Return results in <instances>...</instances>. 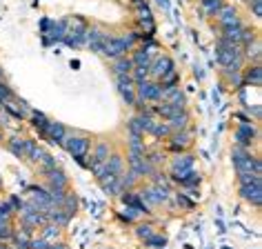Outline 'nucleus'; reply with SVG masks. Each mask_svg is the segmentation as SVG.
Instances as JSON below:
<instances>
[{
	"label": "nucleus",
	"mask_w": 262,
	"mask_h": 249,
	"mask_svg": "<svg viewBox=\"0 0 262 249\" xmlns=\"http://www.w3.org/2000/svg\"><path fill=\"white\" fill-rule=\"evenodd\" d=\"M64 149L78 160L80 167H89V152H91V138L89 136H80V134H67L62 140Z\"/></svg>",
	"instance_id": "obj_1"
},
{
	"label": "nucleus",
	"mask_w": 262,
	"mask_h": 249,
	"mask_svg": "<svg viewBox=\"0 0 262 249\" xmlns=\"http://www.w3.org/2000/svg\"><path fill=\"white\" fill-rule=\"evenodd\" d=\"M215 60H218L220 67H229L233 63L242 60V45H233L225 40V38H218L215 40Z\"/></svg>",
	"instance_id": "obj_2"
},
{
	"label": "nucleus",
	"mask_w": 262,
	"mask_h": 249,
	"mask_svg": "<svg viewBox=\"0 0 262 249\" xmlns=\"http://www.w3.org/2000/svg\"><path fill=\"white\" fill-rule=\"evenodd\" d=\"M231 158H233L235 172H253V174L262 176V162H260L258 156H251V154H249V149L233 147Z\"/></svg>",
	"instance_id": "obj_3"
},
{
	"label": "nucleus",
	"mask_w": 262,
	"mask_h": 249,
	"mask_svg": "<svg viewBox=\"0 0 262 249\" xmlns=\"http://www.w3.org/2000/svg\"><path fill=\"white\" fill-rule=\"evenodd\" d=\"M160 96H162V87H160V82H156V80H142V82H136V105L134 107H142L145 102L149 100H160Z\"/></svg>",
	"instance_id": "obj_4"
},
{
	"label": "nucleus",
	"mask_w": 262,
	"mask_h": 249,
	"mask_svg": "<svg viewBox=\"0 0 262 249\" xmlns=\"http://www.w3.org/2000/svg\"><path fill=\"white\" fill-rule=\"evenodd\" d=\"M235 147H242V149H249L251 147V142L258 138V129H255V125L251 120H245L238 125V129H235Z\"/></svg>",
	"instance_id": "obj_5"
},
{
	"label": "nucleus",
	"mask_w": 262,
	"mask_h": 249,
	"mask_svg": "<svg viewBox=\"0 0 262 249\" xmlns=\"http://www.w3.org/2000/svg\"><path fill=\"white\" fill-rule=\"evenodd\" d=\"M109 34L107 31H102L100 27H87V34H84V43L89 45L91 51H96V54H104V45L109 40Z\"/></svg>",
	"instance_id": "obj_6"
},
{
	"label": "nucleus",
	"mask_w": 262,
	"mask_h": 249,
	"mask_svg": "<svg viewBox=\"0 0 262 249\" xmlns=\"http://www.w3.org/2000/svg\"><path fill=\"white\" fill-rule=\"evenodd\" d=\"M193 162H195V158H193L191 154L180 152V154L171 160V180L178 182L187 172H191V169H193Z\"/></svg>",
	"instance_id": "obj_7"
},
{
	"label": "nucleus",
	"mask_w": 262,
	"mask_h": 249,
	"mask_svg": "<svg viewBox=\"0 0 262 249\" xmlns=\"http://www.w3.org/2000/svg\"><path fill=\"white\" fill-rule=\"evenodd\" d=\"M116 87L120 91L122 100L129 105V107H134L136 105V82L131 80V76H116Z\"/></svg>",
	"instance_id": "obj_8"
},
{
	"label": "nucleus",
	"mask_w": 262,
	"mask_h": 249,
	"mask_svg": "<svg viewBox=\"0 0 262 249\" xmlns=\"http://www.w3.org/2000/svg\"><path fill=\"white\" fill-rule=\"evenodd\" d=\"M140 196H142V200H145L147 205H151V207H154V205H162V202H167L169 198H171V192H169L167 187L151 185V187H147Z\"/></svg>",
	"instance_id": "obj_9"
},
{
	"label": "nucleus",
	"mask_w": 262,
	"mask_h": 249,
	"mask_svg": "<svg viewBox=\"0 0 262 249\" xmlns=\"http://www.w3.org/2000/svg\"><path fill=\"white\" fill-rule=\"evenodd\" d=\"M173 60L169 56H158V58H154L151 65H149V74H151L156 80H162L169 71H173Z\"/></svg>",
	"instance_id": "obj_10"
},
{
	"label": "nucleus",
	"mask_w": 262,
	"mask_h": 249,
	"mask_svg": "<svg viewBox=\"0 0 262 249\" xmlns=\"http://www.w3.org/2000/svg\"><path fill=\"white\" fill-rule=\"evenodd\" d=\"M215 18H218V25H220V29H227V27H238L240 23V18H238V11H235L233 5H222L220 11L215 14Z\"/></svg>",
	"instance_id": "obj_11"
},
{
	"label": "nucleus",
	"mask_w": 262,
	"mask_h": 249,
	"mask_svg": "<svg viewBox=\"0 0 262 249\" xmlns=\"http://www.w3.org/2000/svg\"><path fill=\"white\" fill-rule=\"evenodd\" d=\"M240 196L249 205L260 207L262 205V182H253V185H240Z\"/></svg>",
	"instance_id": "obj_12"
},
{
	"label": "nucleus",
	"mask_w": 262,
	"mask_h": 249,
	"mask_svg": "<svg viewBox=\"0 0 262 249\" xmlns=\"http://www.w3.org/2000/svg\"><path fill=\"white\" fill-rule=\"evenodd\" d=\"M189 145H191V134H189L187 129L169 134V149H171V152L180 154V152H185V149H189Z\"/></svg>",
	"instance_id": "obj_13"
},
{
	"label": "nucleus",
	"mask_w": 262,
	"mask_h": 249,
	"mask_svg": "<svg viewBox=\"0 0 262 249\" xmlns=\"http://www.w3.org/2000/svg\"><path fill=\"white\" fill-rule=\"evenodd\" d=\"M67 23L69 20H60V23H51V27L45 31V45H54V43H60L62 38H64V34H67Z\"/></svg>",
	"instance_id": "obj_14"
},
{
	"label": "nucleus",
	"mask_w": 262,
	"mask_h": 249,
	"mask_svg": "<svg viewBox=\"0 0 262 249\" xmlns=\"http://www.w3.org/2000/svg\"><path fill=\"white\" fill-rule=\"evenodd\" d=\"M136 16H138V25L142 27V34H149V36H151L154 31H156L151 9H149L147 5H142V7H136Z\"/></svg>",
	"instance_id": "obj_15"
},
{
	"label": "nucleus",
	"mask_w": 262,
	"mask_h": 249,
	"mask_svg": "<svg viewBox=\"0 0 262 249\" xmlns=\"http://www.w3.org/2000/svg\"><path fill=\"white\" fill-rule=\"evenodd\" d=\"M120 200H122V205L136 207V209H140L142 214H149V212H151V205H147V202L142 200V196H140V194H134L131 189H129V192H122V194H120Z\"/></svg>",
	"instance_id": "obj_16"
},
{
	"label": "nucleus",
	"mask_w": 262,
	"mask_h": 249,
	"mask_svg": "<svg viewBox=\"0 0 262 249\" xmlns=\"http://www.w3.org/2000/svg\"><path fill=\"white\" fill-rule=\"evenodd\" d=\"M64 136H67V129H64V125H62V122H54V120H49V125H47V132H45V138H47V140L51 142V145H62Z\"/></svg>",
	"instance_id": "obj_17"
},
{
	"label": "nucleus",
	"mask_w": 262,
	"mask_h": 249,
	"mask_svg": "<svg viewBox=\"0 0 262 249\" xmlns=\"http://www.w3.org/2000/svg\"><path fill=\"white\" fill-rule=\"evenodd\" d=\"M162 102H169V105H176L180 109H187V100H185V94L178 89V87H169V89H162V96H160Z\"/></svg>",
	"instance_id": "obj_18"
},
{
	"label": "nucleus",
	"mask_w": 262,
	"mask_h": 249,
	"mask_svg": "<svg viewBox=\"0 0 262 249\" xmlns=\"http://www.w3.org/2000/svg\"><path fill=\"white\" fill-rule=\"evenodd\" d=\"M109 154H111V149H109V142L107 140H100L96 145V149H94V154L89 156V167H94V165H104L107 162V158H109Z\"/></svg>",
	"instance_id": "obj_19"
},
{
	"label": "nucleus",
	"mask_w": 262,
	"mask_h": 249,
	"mask_svg": "<svg viewBox=\"0 0 262 249\" xmlns=\"http://www.w3.org/2000/svg\"><path fill=\"white\" fill-rule=\"evenodd\" d=\"M167 125H169V129L171 132H182V129H187L189 125H191V116L187 114V109L185 111H180V114H176V116H171L169 120H165Z\"/></svg>",
	"instance_id": "obj_20"
},
{
	"label": "nucleus",
	"mask_w": 262,
	"mask_h": 249,
	"mask_svg": "<svg viewBox=\"0 0 262 249\" xmlns=\"http://www.w3.org/2000/svg\"><path fill=\"white\" fill-rule=\"evenodd\" d=\"M260 51H262L260 38H255L253 43H249V45H245V47H242V56H245L249 63H253V65H260Z\"/></svg>",
	"instance_id": "obj_21"
},
{
	"label": "nucleus",
	"mask_w": 262,
	"mask_h": 249,
	"mask_svg": "<svg viewBox=\"0 0 262 249\" xmlns=\"http://www.w3.org/2000/svg\"><path fill=\"white\" fill-rule=\"evenodd\" d=\"M45 176H47L49 187H62V189H67V176H64V172H62L60 167L49 169V172H45Z\"/></svg>",
	"instance_id": "obj_22"
},
{
	"label": "nucleus",
	"mask_w": 262,
	"mask_h": 249,
	"mask_svg": "<svg viewBox=\"0 0 262 249\" xmlns=\"http://www.w3.org/2000/svg\"><path fill=\"white\" fill-rule=\"evenodd\" d=\"M242 82L253 85V87H260V82H262V69H260V65H253V67H249V69L242 71Z\"/></svg>",
	"instance_id": "obj_23"
},
{
	"label": "nucleus",
	"mask_w": 262,
	"mask_h": 249,
	"mask_svg": "<svg viewBox=\"0 0 262 249\" xmlns=\"http://www.w3.org/2000/svg\"><path fill=\"white\" fill-rule=\"evenodd\" d=\"M154 111H156V116L162 118V120H169L171 116L180 114V111H185V109L176 107V105H169V102H160V105H156V107H154Z\"/></svg>",
	"instance_id": "obj_24"
},
{
	"label": "nucleus",
	"mask_w": 262,
	"mask_h": 249,
	"mask_svg": "<svg viewBox=\"0 0 262 249\" xmlns=\"http://www.w3.org/2000/svg\"><path fill=\"white\" fill-rule=\"evenodd\" d=\"M154 60V54H149V51L142 47V49H136L134 56H131V63H134V67H149Z\"/></svg>",
	"instance_id": "obj_25"
},
{
	"label": "nucleus",
	"mask_w": 262,
	"mask_h": 249,
	"mask_svg": "<svg viewBox=\"0 0 262 249\" xmlns=\"http://www.w3.org/2000/svg\"><path fill=\"white\" fill-rule=\"evenodd\" d=\"M131 69H134V63H131V58H127V56L118 58V60L114 63V74L116 76H129Z\"/></svg>",
	"instance_id": "obj_26"
},
{
	"label": "nucleus",
	"mask_w": 262,
	"mask_h": 249,
	"mask_svg": "<svg viewBox=\"0 0 262 249\" xmlns=\"http://www.w3.org/2000/svg\"><path fill=\"white\" fill-rule=\"evenodd\" d=\"M122 165H124L122 156H118V154H109V158H107V174L120 176V174H122Z\"/></svg>",
	"instance_id": "obj_27"
},
{
	"label": "nucleus",
	"mask_w": 262,
	"mask_h": 249,
	"mask_svg": "<svg viewBox=\"0 0 262 249\" xmlns=\"http://www.w3.org/2000/svg\"><path fill=\"white\" fill-rule=\"evenodd\" d=\"M149 134L156 136V138H169V134H171V129H169V125L165 120H154L151 129H149Z\"/></svg>",
	"instance_id": "obj_28"
},
{
	"label": "nucleus",
	"mask_w": 262,
	"mask_h": 249,
	"mask_svg": "<svg viewBox=\"0 0 262 249\" xmlns=\"http://www.w3.org/2000/svg\"><path fill=\"white\" fill-rule=\"evenodd\" d=\"M31 122H34V127L38 129V134L45 138V132H47V125H49V118L45 116V114H40V111H34L31 114Z\"/></svg>",
	"instance_id": "obj_29"
},
{
	"label": "nucleus",
	"mask_w": 262,
	"mask_h": 249,
	"mask_svg": "<svg viewBox=\"0 0 262 249\" xmlns=\"http://www.w3.org/2000/svg\"><path fill=\"white\" fill-rule=\"evenodd\" d=\"M242 29H245L242 25H238V27H227V29H222V36H220V38H225V40L233 43V45H240Z\"/></svg>",
	"instance_id": "obj_30"
},
{
	"label": "nucleus",
	"mask_w": 262,
	"mask_h": 249,
	"mask_svg": "<svg viewBox=\"0 0 262 249\" xmlns=\"http://www.w3.org/2000/svg\"><path fill=\"white\" fill-rule=\"evenodd\" d=\"M200 180H202V176H200L198 172H193V169H191V172H187V174L182 176V178H180L178 182L182 185V189H187V187H198V185H200Z\"/></svg>",
	"instance_id": "obj_31"
},
{
	"label": "nucleus",
	"mask_w": 262,
	"mask_h": 249,
	"mask_svg": "<svg viewBox=\"0 0 262 249\" xmlns=\"http://www.w3.org/2000/svg\"><path fill=\"white\" fill-rule=\"evenodd\" d=\"M7 149L16 156V158H20V160L25 158V140L23 138H16V136H14V138L7 142Z\"/></svg>",
	"instance_id": "obj_32"
},
{
	"label": "nucleus",
	"mask_w": 262,
	"mask_h": 249,
	"mask_svg": "<svg viewBox=\"0 0 262 249\" xmlns=\"http://www.w3.org/2000/svg\"><path fill=\"white\" fill-rule=\"evenodd\" d=\"M200 5H202V11H205L207 16H215L225 3H222V0H200Z\"/></svg>",
	"instance_id": "obj_33"
},
{
	"label": "nucleus",
	"mask_w": 262,
	"mask_h": 249,
	"mask_svg": "<svg viewBox=\"0 0 262 249\" xmlns=\"http://www.w3.org/2000/svg\"><path fill=\"white\" fill-rule=\"evenodd\" d=\"M140 216H142L140 209H136V207H127V205H124V209H122L120 214H118V218L124 220V222H134V220H138Z\"/></svg>",
	"instance_id": "obj_34"
},
{
	"label": "nucleus",
	"mask_w": 262,
	"mask_h": 249,
	"mask_svg": "<svg viewBox=\"0 0 262 249\" xmlns=\"http://www.w3.org/2000/svg\"><path fill=\"white\" fill-rule=\"evenodd\" d=\"M60 209H64L69 216H74L76 214V209H78V198H76V194H64V200H62V205Z\"/></svg>",
	"instance_id": "obj_35"
},
{
	"label": "nucleus",
	"mask_w": 262,
	"mask_h": 249,
	"mask_svg": "<svg viewBox=\"0 0 262 249\" xmlns=\"http://www.w3.org/2000/svg\"><path fill=\"white\" fill-rule=\"evenodd\" d=\"M129 149H131V152L147 154L145 142H142V134H129Z\"/></svg>",
	"instance_id": "obj_36"
},
{
	"label": "nucleus",
	"mask_w": 262,
	"mask_h": 249,
	"mask_svg": "<svg viewBox=\"0 0 262 249\" xmlns=\"http://www.w3.org/2000/svg\"><path fill=\"white\" fill-rule=\"evenodd\" d=\"M238 182L240 185H253V182H262V176L253 172H238Z\"/></svg>",
	"instance_id": "obj_37"
},
{
	"label": "nucleus",
	"mask_w": 262,
	"mask_h": 249,
	"mask_svg": "<svg viewBox=\"0 0 262 249\" xmlns=\"http://www.w3.org/2000/svg\"><path fill=\"white\" fill-rule=\"evenodd\" d=\"M60 236V227L58 225H54V222H45V229H42V236L40 238H45V240H51V238H58Z\"/></svg>",
	"instance_id": "obj_38"
},
{
	"label": "nucleus",
	"mask_w": 262,
	"mask_h": 249,
	"mask_svg": "<svg viewBox=\"0 0 262 249\" xmlns=\"http://www.w3.org/2000/svg\"><path fill=\"white\" fill-rule=\"evenodd\" d=\"M129 76H131V80L134 82H142V80H147L149 78V67H134Z\"/></svg>",
	"instance_id": "obj_39"
},
{
	"label": "nucleus",
	"mask_w": 262,
	"mask_h": 249,
	"mask_svg": "<svg viewBox=\"0 0 262 249\" xmlns=\"http://www.w3.org/2000/svg\"><path fill=\"white\" fill-rule=\"evenodd\" d=\"M178 78H180V76H178V71H176V69H173V71H169V74L160 80V87H162V89L176 87V85H178Z\"/></svg>",
	"instance_id": "obj_40"
},
{
	"label": "nucleus",
	"mask_w": 262,
	"mask_h": 249,
	"mask_svg": "<svg viewBox=\"0 0 262 249\" xmlns=\"http://www.w3.org/2000/svg\"><path fill=\"white\" fill-rule=\"evenodd\" d=\"M156 232H154V227L149 225V222H145V225H138L136 227V236H138L140 240H147V238H151Z\"/></svg>",
	"instance_id": "obj_41"
},
{
	"label": "nucleus",
	"mask_w": 262,
	"mask_h": 249,
	"mask_svg": "<svg viewBox=\"0 0 262 249\" xmlns=\"http://www.w3.org/2000/svg\"><path fill=\"white\" fill-rule=\"evenodd\" d=\"M173 202L178 207H182V209H191L193 207V200H189L185 192H182V194H173Z\"/></svg>",
	"instance_id": "obj_42"
},
{
	"label": "nucleus",
	"mask_w": 262,
	"mask_h": 249,
	"mask_svg": "<svg viewBox=\"0 0 262 249\" xmlns=\"http://www.w3.org/2000/svg\"><path fill=\"white\" fill-rule=\"evenodd\" d=\"M147 247H165L167 245V238L165 236H160V234H154L151 238H147Z\"/></svg>",
	"instance_id": "obj_43"
},
{
	"label": "nucleus",
	"mask_w": 262,
	"mask_h": 249,
	"mask_svg": "<svg viewBox=\"0 0 262 249\" xmlns=\"http://www.w3.org/2000/svg\"><path fill=\"white\" fill-rule=\"evenodd\" d=\"M11 98H14V94H11V89L5 85L3 80H0V102H11Z\"/></svg>",
	"instance_id": "obj_44"
},
{
	"label": "nucleus",
	"mask_w": 262,
	"mask_h": 249,
	"mask_svg": "<svg viewBox=\"0 0 262 249\" xmlns=\"http://www.w3.org/2000/svg\"><path fill=\"white\" fill-rule=\"evenodd\" d=\"M145 158H147L149 162H151L154 167H158L160 162H165V154H162V152H151L149 156H145Z\"/></svg>",
	"instance_id": "obj_45"
},
{
	"label": "nucleus",
	"mask_w": 262,
	"mask_h": 249,
	"mask_svg": "<svg viewBox=\"0 0 262 249\" xmlns=\"http://www.w3.org/2000/svg\"><path fill=\"white\" fill-rule=\"evenodd\" d=\"M9 207H11V212L14 214H20V209H23V200L18 198V196H9Z\"/></svg>",
	"instance_id": "obj_46"
},
{
	"label": "nucleus",
	"mask_w": 262,
	"mask_h": 249,
	"mask_svg": "<svg viewBox=\"0 0 262 249\" xmlns=\"http://www.w3.org/2000/svg\"><path fill=\"white\" fill-rule=\"evenodd\" d=\"M255 18H262V0H247Z\"/></svg>",
	"instance_id": "obj_47"
},
{
	"label": "nucleus",
	"mask_w": 262,
	"mask_h": 249,
	"mask_svg": "<svg viewBox=\"0 0 262 249\" xmlns=\"http://www.w3.org/2000/svg\"><path fill=\"white\" fill-rule=\"evenodd\" d=\"M27 249H49V242L45 240V238H40V240H31Z\"/></svg>",
	"instance_id": "obj_48"
},
{
	"label": "nucleus",
	"mask_w": 262,
	"mask_h": 249,
	"mask_svg": "<svg viewBox=\"0 0 262 249\" xmlns=\"http://www.w3.org/2000/svg\"><path fill=\"white\" fill-rule=\"evenodd\" d=\"M49 249H67V245H60V242L56 245V242H54V245H49Z\"/></svg>",
	"instance_id": "obj_49"
},
{
	"label": "nucleus",
	"mask_w": 262,
	"mask_h": 249,
	"mask_svg": "<svg viewBox=\"0 0 262 249\" xmlns=\"http://www.w3.org/2000/svg\"><path fill=\"white\" fill-rule=\"evenodd\" d=\"M158 3H160L162 7H165V9H169V3H167V0H158Z\"/></svg>",
	"instance_id": "obj_50"
},
{
	"label": "nucleus",
	"mask_w": 262,
	"mask_h": 249,
	"mask_svg": "<svg viewBox=\"0 0 262 249\" xmlns=\"http://www.w3.org/2000/svg\"><path fill=\"white\" fill-rule=\"evenodd\" d=\"M0 189H3V178H0Z\"/></svg>",
	"instance_id": "obj_51"
},
{
	"label": "nucleus",
	"mask_w": 262,
	"mask_h": 249,
	"mask_svg": "<svg viewBox=\"0 0 262 249\" xmlns=\"http://www.w3.org/2000/svg\"><path fill=\"white\" fill-rule=\"evenodd\" d=\"M0 80H3V71H0Z\"/></svg>",
	"instance_id": "obj_52"
}]
</instances>
